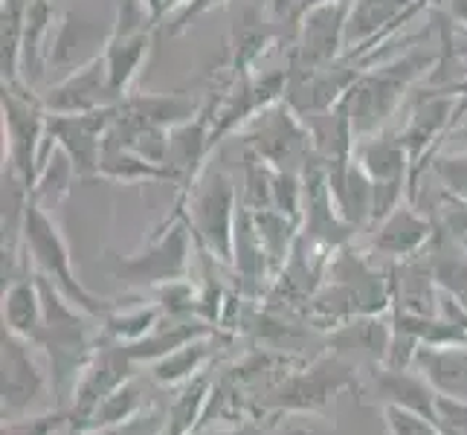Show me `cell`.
I'll return each instance as SVG.
<instances>
[{
	"mask_svg": "<svg viewBox=\"0 0 467 435\" xmlns=\"http://www.w3.org/2000/svg\"><path fill=\"white\" fill-rule=\"evenodd\" d=\"M441 61V50H410L395 61L368 67L351 90L343 96V108L354 128V137H372L383 131V125L404 105L410 88L421 76L432 73Z\"/></svg>",
	"mask_w": 467,
	"mask_h": 435,
	"instance_id": "6da1fadb",
	"label": "cell"
},
{
	"mask_svg": "<svg viewBox=\"0 0 467 435\" xmlns=\"http://www.w3.org/2000/svg\"><path fill=\"white\" fill-rule=\"evenodd\" d=\"M392 305L389 273H380L363 253L348 244L334 250L326 267V282L311 296V311L317 319L340 326L354 316H375Z\"/></svg>",
	"mask_w": 467,
	"mask_h": 435,
	"instance_id": "7a4b0ae2",
	"label": "cell"
},
{
	"mask_svg": "<svg viewBox=\"0 0 467 435\" xmlns=\"http://www.w3.org/2000/svg\"><path fill=\"white\" fill-rule=\"evenodd\" d=\"M177 206H183L189 227L195 233V241L213 259L233 264V244H235V183L223 169H203V174L189 189L186 198H177Z\"/></svg>",
	"mask_w": 467,
	"mask_h": 435,
	"instance_id": "3957f363",
	"label": "cell"
},
{
	"mask_svg": "<svg viewBox=\"0 0 467 435\" xmlns=\"http://www.w3.org/2000/svg\"><path fill=\"white\" fill-rule=\"evenodd\" d=\"M244 151L265 160L276 171H305L314 160V140L311 128L296 110L282 102L259 110L244 128L238 131Z\"/></svg>",
	"mask_w": 467,
	"mask_h": 435,
	"instance_id": "277c9868",
	"label": "cell"
},
{
	"mask_svg": "<svg viewBox=\"0 0 467 435\" xmlns=\"http://www.w3.org/2000/svg\"><path fill=\"white\" fill-rule=\"evenodd\" d=\"M50 110L44 108L41 93L32 90L24 78L4 82V140H6V171L18 174L32 189L38 174V160L47 140Z\"/></svg>",
	"mask_w": 467,
	"mask_h": 435,
	"instance_id": "5b68a950",
	"label": "cell"
},
{
	"mask_svg": "<svg viewBox=\"0 0 467 435\" xmlns=\"http://www.w3.org/2000/svg\"><path fill=\"white\" fill-rule=\"evenodd\" d=\"M24 244L36 262L41 276L50 279L64 296H67L76 308H82V314H93V316H108V305L105 299H96L90 290H85V285H78V279L70 270V253L64 238L58 233V227L50 221V215L44 212V206L32 198L26 206V218H24Z\"/></svg>",
	"mask_w": 467,
	"mask_h": 435,
	"instance_id": "8992f818",
	"label": "cell"
},
{
	"mask_svg": "<svg viewBox=\"0 0 467 435\" xmlns=\"http://www.w3.org/2000/svg\"><path fill=\"white\" fill-rule=\"evenodd\" d=\"M192 241L195 233L189 227L186 212L166 218L146 253L114 262V276L131 287H163L169 282H181L189 270Z\"/></svg>",
	"mask_w": 467,
	"mask_h": 435,
	"instance_id": "52a82bcc",
	"label": "cell"
},
{
	"mask_svg": "<svg viewBox=\"0 0 467 435\" xmlns=\"http://www.w3.org/2000/svg\"><path fill=\"white\" fill-rule=\"evenodd\" d=\"M348 4L351 0H340L302 12L294 32L291 70H319L346 53Z\"/></svg>",
	"mask_w": 467,
	"mask_h": 435,
	"instance_id": "ba28073f",
	"label": "cell"
},
{
	"mask_svg": "<svg viewBox=\"0 0 467 435\" xmlns=\"http://www.w3.org/2000/svg\"><path fill=\"white\" fill-rule=\"evenodd\" d=\"M41 99L50 114L67 117V114H90V110L110 108L119 102V96L114 85H110V73L102 56L85 64L82 70L58 78L50 90L41 93Z\"/></svg>",
	"mask_w": 467,
	"mask_h": 435,
	"instance_id": "9c48e42d",
	"label": "cell"
},
{
	"mask_svg": "<svg viewBox=\"0 0 467 435\" xmlns=\"http://www.w3.org/2000/svg\"><path fill=\"white\" fill-rule=\"evenodd\" d=\"M131 366L134 360L125 354V346H102L93 354L82 380L76 383V398H73V409H70V424L76 430H85V424L90 421V415L99 409V404L114 395L119 386L131 378Z\"/></svg>",
	"mask_w": 467,
	"mask_h": 435,
	"instance_id": "30bf717a",
	"label": "cell"
},
{
	"mask_svg": "<svg viewBox=\"0 0 467 435\" xmlns=\"http://www.w3.org/2000/svg\"><path fill=\"white\" fill-rule=\"evenodd\" d=\"M32 340L18 337L4 328V421L24 418L26 409H32L44 395V372L38 368L36 357L29 351Z\"/></svg>",
	"mask_w": 467,
	"mask_h": 435,
	"instance_id": "8fae6325",
	"label": "cell"
},
{
	"mask_svg": "<svg viewBox=\"0 0 467 435\" xmlns=\"http://www.w3.org/2000/svg\"><path fill=\"white\" fill-rule=\"evenodd\" d=\"M348 372H351V366L340 357V354L322 357L311 368H305L302 375L276 386V389L267 395V407H273V409H314L319 404H326L337 389H343L351 378Z\"/></svg>",
	"mask_w": 467,
	"mask_h": 435,
	"instance_id": "7c38bea8",
	"label": "cell"
},
{
	"mask_svg": "<svg viewBox=\"0 0 467 435\" xmlns=\"http://www.w3.org/2000/svg\"><path fill=\"white\" fill-rule=\"evenodd\" d=\"M110 36H114V26L105 29L96 18L67 12L61 18L50 53H47V64L56 70H64V76H70L76 70H82L85 64L102 58Z\"/></svg>",
	"mask_w": 467,
	"mask_h": 435,
	"instance_id": "4fadbf2b",
	"label": "cell"
},
{
	"mask_svg": "<svg viewBox=\"0 0 467 435\" xmlns=\"http://www.w3.org/2000/svg\"><path fill=\"white\" fill-rule=\"evenodd\" d=\"M439 223L427 212H421L412 203H400L395 212L386 215L378 223V233L372 238V253L383 255L389 262H404L412 255L424 253L430 241L436 238Z\"/></svg>",
	"mask_w": 467,
	"mask_h": 435,
	"instance_id": "5bb4252c",
	"label": "cell"
},
{
	"mask_svg": "<svg viewBox=\"0 0 467 435\" xmlns=\"http://www.w3.org/2000/svg\"><path fill=\"white\" fill-rule=\"evenodd\" d=\"M389 273V294L392 311L412 316H441V287L432 276V267L424 253L404 262H392Z\"/></svg>",
	"mask_w": 467,
	"mask_h": 435,
	"instance_id": "9a60e30c",
	"label": "cell"
},
{
	"mask_svg": "<svg viewBox=\"0 0 467 435\" xmlns=\"http://www.w3.org/2000/svg\"><path fill=\"white\" fill-rule=\"evenodd\" d=\"M328 192L340 218L351 230H360L372 223V206H375V181L366 174V169L354 157L334 163L326 169Z\"/></svg>",
	"mask_w": 467,
	"mask_h": 435,
	"instance_id": "2e32d148",
	"label": "cell"
},
{
	"mask_svg": "<svg viewBox=\"0 0 467 435\" xmlns=\"http://www.w3.org/2000/svg\"><path fill=\"white\" fill-rule=\"evenodd\" d=\"M412 368L444 398L467 404V343L456 346H421L415 351Z\"/></svg>",
	"mask_w": 467,
	"mask_h": 435,
	"instance_id": "e0dca14e",
	"label": "cell"
},
{
	"mask_svg": "<svg viewBox=\"0 0 467 435\" xmlns=\"http://www.w3.org/2000/svg\"><path fill=\"white\" fill-rule=\"evenodd\" d=\"M392 319L375 316H354L348 322H340L337 331H331L328 343L337 348L340 357H366L372 363H386L392 346Z\"/></svg>",
	"mask_w": 467,
	"mask_h": 435,
	"instance_id": "ac0fdd59",
	"label": "cell"
},
{
	"mask_svg": "<svg viewBox=\"0 0 467 435\" xmlns=\"http://www.w3.org/2000/svg\"><path fill=\"white\" fill-rule=\"evenodd\" d=\"M354 160L366 169V174L375 183H407L412 160L400 134L378 131L372 137H363L354 145Z\"/></svg>",
	"mask_w": 467,
	"mask_h": 435,
	"instance_id": "d6986e66",
	"label": "cell"
},
{
	"mask_svg": "<svg viewBox=\"0 0 467 435\" xmlns=\"http://www.w3.org/2000/svg\"><path fill=\"white\" fill-rule=\"evenodd\" d=\"M117 114L134 125H154V128H177L201 114L195 99H186L181 93H146V96H125L117 105Z\"/></svg>",
	"mask_w": 467,
	"mask_h": 435,
	"instance_id": "ffe728a7",
	"label": "cell"
},
{
	"mask_svg": "<svg viewBox=\"0 0 467 435\" xmlns=\"http://www.w3.org/2000/svg\"><path fill=\"white\" fill-rule=\"evenodd\" d=\"M424 255L432 267V276H436L441 287V294L447 299H453L462 311H467V250L462 247V241L439 227Z\"/></svg>",
	"mask_w": 467,
	"mask_h": 435,
	"instance_id": "44dd1931",
	"label": "cell"
},
{
	"mask_svg": "<svg viewBox=\"0 0 467 435\" xmlns=\"http://www.w3.org/2000/svg\"><path fill=\"white\" fill-rule=\"evenodd\" d=\"M154 41V29H137V32H114L105 47V64L110 73V85H114L119 99L128 96V88L134 85V78L142 67V61L149 58Z\"/></svg>",
	"mask_w": 467,
	"mask_h": 435,
	"instance_id": "7402d4cb",
	"label": "cell"
},
{
	"mask_svg": "<svg viewBox=\"0 0 467 435\" xmlns=\"http://www.w3.org/2000/svg\"><path fill=\"white\" fill-rule=\"evenodd\" d=\"M378 392L383 395V400L389 407H400V409H410L418 412L424 418L436 415V398L439 392L415 372V368H392V366H383L378 378Z\"/></svg>",
	"mask_w": 467,
	"mask_h": 435,
	"instance_id": "603a6c76",
	"label": "cell"
},
{
	"mask_svg": "<svg viewBox=\"0 0 467 435\" xmlns=\"http://www.w3.org/2000/svg\"><path fill=\"white\" fill-rule=\"evenodd\" d=\"M44 326V302L38 279H15L4 294V328L36 340Z\"/></svg>",
	"mask_w": 467,
	"mask_h": 435,
	"instance_id": "cb8c5ba5",
	"label": "cell"
},
{
	"mask_svg": "<svg viewBox=\"0 0 467 435\" xmlns=\"http://www.w3.org/2000/svg\"><path fill=\"white\" fill-rule=\"evenodd\" d=\"M206 334H213V331H209V326H203V322H192L189 316L174 319L171 326H160V322H157V328L151 334L142 337V340L125 343V354L134 363L137 360H151V363H157L160 357H166V354H171L177 348H183L189 343L201 340V337H206Z\"/></svg>",
	"mask_w": 467,
	"mask_h": 435,
	"instance_id": "d4e9b609",
	"label": "cell"
},
{
	"mask_svg": "<svg viewBox=\"0 0 467 435\" xmlns=\"http://www.w3.org/2000/svg\"><path fill=\"white\" fill-rule=\"evenodd\" d=\"M273 32L262 18L259 6H244L233 24V76H247L250 67L265 53Z\"/></svg>",
	"mask_w": 467,
	"mask_h": 435,
	"instance_id": "484cf974",
	"label": "cell"
},
{
	"mask_svg": "<svg viewBox=\"0 0 467 435\" xmlns=\"http://www.w3.org/2000/svg\"><path fill=\"white\" fill-rule=\"evenodd\" d=\"M96 177H105V181H114V183H146V181H166V169L151 163L146 157H140L131 149H125L119 142L105 140L99 174Z\"/></svg>",
	"mask_w": 467,
	"mask_h": 435,
	"instance_id": "4316f807",
	"label": "cell"
},
{
	"mask_svg": "<svg viewBox=\"0 0 467 435\" xmlns=\"http://www.w3.org/2000/svg\"><path fill=\"white\" fill-rule=\"evenodd\" d=\"M53 29V4L50 0H29L26 24H24V53H21V78L32 85L44 67V41Z\"/></svg>",
	"mask_w": 467,
	"mask_h": 435,
	"instance_id": "83f0119b",
	"label": "cell"
},
{
	"mask_svg": "<svg viewBox=\"0 0 467 435\" xmlns=\"http://www.w3.org/2000/svg\"><path fill=\"white\" fill-rule=\"evenodd\" d=\"M255 221V230H259V238L265 244V253L273 264V273H279L287 259H291L294 244L299 238V221L287 218L279 209H262V212H253Z\"/></svg>",
	"mask_w": 467,
	"mask_h": 435,
	"instance_id": "f1b7e54d",
	"label": "cell"
},
{
	"mask_svg": "<svg viewBox=\"0 0 467 435\" xmlns=\"http://www.w3.org/2000/svg\"><path fill=\"white\" fill-rule=\"evenodd\" d=\"M146 386L137 378H128L114 395H108L99 409L90 415V421L85 424V430H99V427H110V424H122L131 421V418L140 415L142 404H146Z\"/></svg>",
	"mask_w": 467,
	"mask_h": 435,
	"instance_id": "f546056e",
	"label": "cell"
},
{
	"mask_svg": "<svg viewBox=\"0 0 467 435\" xmlns=\"http://www.w3.org/2000/svg\"><path fill=\"white\" fill-rule=\"evenodd\" d=\"M206 360H209V346L203 343V337H201V340L177 348V351L166 354V357H160L151 366V378L157 383H181V380L195 375Z\"/></svg>",
	"mask_w": 467,
	"mask_h": 435,
	"instance_id": "4dcf8cb0",
	"label": "cell"
},
{
	"mask_svg": "<svg viewBox=\"0 0 467 435\" xmlns=\"http://www.w3.org/2000/svg\"><path fill=\"white\" fill-rule=\"evenodd\" d=\"M273 174L276 169L267 166L265 160L244 151V189H241V206L250 212L273 209Z\"/></svg>",
	"mask_w": 467,
	"mask_h": 435,
	"instance_id": "1f68e13d",
	"label": "cell"
},
{
	"mask_svg": "<svg viewBox=\"0 0 467 435\" xmlns=\"http://www.w3.org/2000/svg\"><path fill=\"white\" fill-rule=\"evenodd\" d=\"M160 316H163L160 305H154V308H137L128 314H108L105 337L108 340H117V343H137L157 328Z\"/></svg>",
	"mask_w": 467,
	"mask_h": 435,
	"instance_id": "d6a6232c",
	"label": "cell"
},
{
	"mask_svg": "<svg viewBox=\"0 0 467 435\" xmlns=\"http://www.w3.org/2000/svg\"><path fill=\"white\" fill-rule=\"evenodd\" d=\"M430 171L436 174L441 192L450 201L467 203V151L450 154V157H436Z\"/></svg>",
	"mask_w": 467,
	"mask_h": 435,
	"instance_id": "836d02e7",
	"label": "cell"
},
{
	"mask_svg": "<svg viewBox=\"0 0 467 435\" xmlns=\"http://www.w3.org/2000/svg\"><path fill=\"white\" fill-rule=\"evenodd\" d=\"M305 206V181L299 171H276L273 174V209L302 223Z\"/></svg>",
	"mask_w": 467,
	"mask_h": 435,
	"instance_id": "e575fe53",
	"label": "cell"
},
{
	"mask_svg": "<svg viewBox=\"0 0 467 435\" xmlns=\"http://www.w3.org/2000/svg\"><path fill=\"white\" fill-rule=\"evenodd\" d=\"M70 421V415L64 412H44V415H24L4 421L0 435H58V430Z\"/></svg>",
	"mask_w": 467,
	"mask_h": 435,
	"instance_id": "d590c367",
	"label": "cell"
},
{
	"mask_svg": "<svg viewBox=\"0 0 467 435\" xmlns=\"http://www.w3.org/2000/svg\"><path fill=\"white\" fill-rule=\"evenodd\" d=\"M166 418H169V412L151 409V412H142V415L131 418V421L90 430L88 435H163V430H166Z\"/></svg>",
	"mask_w": 467,
	"mask_h": 435,
	"instance_id": "8d00e7d4",
	"label": "cell"
},
{
	"mask_svg": "<svg viewBox=\"0 0 467 435\" xmlns=\"http://www.w3.org/2000/svg\"><path fill=\"white\" fill-rule=\"evenodd\" d=\"M386 424H389L392 435H444L432 418H424L400 407H386Z\"/></svg>",
	"mask_w": 467,
	"mask_h": 435,
	"instance_id": "74e56055",
	"label": "cell"
},
{
	"mask_svg": "<svg viewBox=\"0 0 467 435\" xmlns=\"http://www.w3.org/2000/svg\"><path fill=\"white\" fill-rule=\"evenodd\" d=\"M432 421L439 424V430L444 435H467V404L464 400H453V398L439 395Z\"/></svg>",
	"mask_w": 467,
	"mask_h": 435,
	"instance_id": "f35d334b",
	"label": "cell"
},
{
	"mask_svg": "<svg viewBox=\"0 0 467 435\" xmlns=\"http://www.w3.org/2000/svg\"><path fill=\"white\" fill-rule=\"evenodd\" d=\"M436 223H439L441 230H447L450 235H456V238L467 235V203H459V201L447 198V203H444V209H441V215H439Z\"/></svg>",
	"mask_w": 467,
	"mask_h": 435,
	"instance_id": "ab89813d",
	"label": "cell"
},
{
	"mask_svg": "<svg viewBox=\"0 0 467 435\" xmlns=\"http://www.w3.org/2000/svg\"><path fill=\"white\" fill-rule=\"evenodd\" d=\"M218 4V0H186L183 4V9L177 12V18H174V26H171V32H183L186 26H189V21H195L198 15H203V12H209Z\"/></svg>",
	"mask_w": 467,
	"mask_h": 435,
	"instance_id": "60d3db41",
	"label": "cell"
},
{
	"mask_svg": "<svg viewBox=\"0 0 467 435\" xmlns=\"http://www.w3.org/2000/svg\"><path fill=\"white\" fill-rule=\"evenodd\" d=\"M444 4H447L450 18L467 29V0H444Z\"/></svg>",
	"mask_w": 467,
	"mask_h": 435,
	"instance_id": "b9f144b4",
	"label": "cell"
},
{
	"mask_svg": "<svg viewBox=\"0 0 467 435\" xmlns=\"http://www.w3.org/2000/svg\"><path fill=\"white\" fill-rule=\"evenodd\" d=\"M326 4H340V0H296V9L302 15V12H308L314 6H326Z\"/></svg>",
	"mask_w": 467,
	"mask_h": 435,
	"instance_id": "7bdbcfd3",
	"label": "cell"
},
{
	"mask_svg": "<svg viewBox=\"0 0 467 435\" xmlns=\"http://www.w3.org/2000/svg\"><path fill=\"white\" fill-rule=\"evenodd\" d=\"M456 131H459L462 137H467V96H464V108H462V119H459V125H456Z\"/></svg>",
	"mask_w": 467,
	"mask_h": 435,
	"instance_id": "ee69618b",
	"label": "cell"
},
{
	"mask_svg": "<svg viewBox=\"0 0 467 435\" xmlns=\"http://www.w3.org/2000/svg\"><path fill=\"white\" fill-rule=\"evenodd\" d=\"M459 241H462V247H464V250H467V235H462V238H459Z\"/></svg>",
	"mask_w": 467,
	"mask_h": 435,
	"instance_id": "f6af8a7d",
	"label": "cell"
},
{
	"mask_svg": "<svg viewBox=\"0 0 467 435\" xmlns=\"http://www.w3.org/2000/svg\"><path fill=\"white\" fill-rule=\"evenodd\" d=\"M294 435H305V432H294Z\"/></svg>",
	"mask_w": 467,
	"mask_h": 435,
	"instance_id": "bcb514c9",
	"label": "cell"
}]
</instances>
